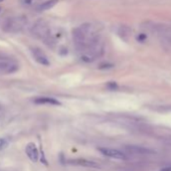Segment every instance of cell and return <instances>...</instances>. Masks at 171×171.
<instances>
[{
  "label": "cell",
  "mask_w": 171,
  "mask_h": 171,
  "mask_svg": "<svg viewBox=\"0 0 171 171\" xmlns=\"http://www.w3.org/2000/svg\"><path fill=\"white\" fill-rule=\"evenodd\" d=\"M27 24V18L24 15H16L7 18L2 25V29L6 32H19Z\"/></svg>",
  "instance_id": "cell-1"
},
{
  "label": "cell",
  "mask_w": 171,
  "mask_h": 171,
  "mask_svg": "<svg viewBox=\"0 0 171 171\" xmlns=\"http://www.w3.org/2000/svg\"><path fill=\"white\" fill-rule=\"evenodd\" d=\"M30 33L33 37L38 39L46 40L51 35H49V27L46 21L37 20L35 21L33 25L30 28Z\"/></svg>",
  "instance_id": "cell-2"
},
{
  "label": "cell",
  "mask_w": 171,
  "mask_h": 171,
  "mask_svg": "<svg viewBox=\"0 0 171 171\" xmlns=\"http://www.w3.org/2000/svg\"><path fill=\"white\" fill-rule=\"evenodd\" d=\"M99 151H100L103 155H105L107 157L112 159H116V160H125L127 158L126 154L122 151H120L118 149H114V148H106V147H102L99 148Z\"/></svg>",
  "instance_id": "cell-3"
},
{
  "label": "cell",
  "mask_w": 171,
  "mask_h": 171,
  "mask_svg": "<svg viewBox=\"0 0 171 171\" xmlns=\"http://www.w3.org/2000/svg\"><path fill=\"white\" fill-rule=\"evenodd\" d=\"M125 150L127 151L130 154L133 155H151L154 154V151L151 149H148V148L142 147V146H136V145H129L125 147Z\"/></svg>",
  "instance_id": "cell-4"
},
{
  "label": "cell",
  "mask_w": 171,
  "mask_h": 171,
  "mask_svg": "<svg viewBox=\"0 0 171 171\" xmlns=\"http://www.w3.org/2000/svg\"><path fill=\"white\" fill-rule=\"evenodd\" d=\"M18 70V66L15 62L9 61H0V75H9L13 74Z\"/></svg>",
  "instance_id": "cell-5"
},
{
  "label": "cell",
  "mask_w": 171,
  "mask_h": 171,
  "mask_svg": "<svg viewBox=\"0 0 171 171\" xmlns=\"http://www.w3.org/2000/svg\"><path fill=\"white\" fill-rule=\"evenodd\" d=\"M31 53H32L33 56V58L35 61H37L38 64H40L42 66H49V61L47 56L44 55L43 51H40L39 48H32L31 49Z\"/></svg>",
  "instance_id": "cell-6"
},
{
  "label": "cell",
  "mask_w": 171,
  "mask_h": 171,
  "mask_svg": "<svg viewBox=\"0 0 171 171\" xmlns=\"http://www.w3.org/2000/svg\"><path fill=\"white\" fill-rule=\"evenodd\" d=\"M25 152H26L27 157L32 162L38 161L39 154H38V150H37V146H35V144H33V143L27 144V146H26V148H25Z\"/></svg>",
  "instance_id": "cell-7"
},
{
  "label": "cell",
  "mask_w": 171,
  "mask_h": 171,
  "mask_svg": "<svg viewBox=\"0 0 171 171\" xmlns=\"http://www.w3.org/2000/svg\"><path fill=\"white\" fill-rule=\"evenodd\" d=\"M33 102L35 104L38 105H49V106H60L61 103L57 100H56L55 98L51 97H37L35 98Z\"/></svg>",
  "instance_id": "cell-8"
},
{
  "label": "cell",
  "mask_w": 171,
  "mask_h": 171,
  "mask_svg": "<svg viewBox=\"0 0 171 171\" xmlns=\"http://www.w3.org/2000/svg\"><path fill=\"white\" fill-rule=\"evenodd\" d=\"M70 163L73 165L83 166V167H87V168H99L100 167L99 164H97L96 162L87 160V159H74V160H71Z\"/></svg>",
  "instance_id": "cell-9"
},
{
  "label": "cell",
  "mask_w": 171,
  "mask_h": 171,
  "mask_svg": "<svg viewBox=\"0 0 171 171\" xmlns=\"http://www.w3.org/2000/svg\"><path fill=\"white\" fill-rule=\"evenodd\" d=\"M58 2V0H47V1L43 2L42 4H39L37 5V10L38 11H46V10H48L52 8L53 6L56 5V4Z\"/></svg>",
  "instance_id": "cell-10"
},
{
  "label": "cell",
  "mask_w": 171,
  "mask_h": 171,
  "mask_svg": "<svg viewBox=\"0 0 171 171\" xmlns=\"http://www.w3.org/2000/svg\"><path fill=\"white\" fill-rule=\"evenodd\" d=\"M34 2H35V0H19V3L22 6H25V7L32 6Z\"/></svg>",
  "instance_id": "cell-11"
},
{
  "label": "cell",
  "mask_w": 171,
  "mask_h": 171,
  "mask_svg": "<svg viewBox=\"0 0 171 171\" xmlns=\"http://www.w3.org/2000/svg\"><path fill=\"white\" fill-rule=\"evenodd\" d=\"M8 146V140L4 138H0V150H3Z\"/></svg>",
  "instance_id": "cell-12"
},
{
  "label": "cell",
  "mask_w": 171,
  "mask_h": 171,
  "mask_svg": "<svg viewBox=\"0 0 171 171\" xmlns=\"http://www.w3.org/2000/svg\"><path fill=\"white\" fill-rule=\"evenodd\" d=\"M161 171H171V166H170V167H166L164 169H162Z\"/></svg>",
  "instance_id": "cell-13"
},
{
  "label": "cell",
  "mask_w": 171,
  "mask_h": 171,
  "mask_svg": "<svg viewBox=\"0 0 171 171\" xmlns=\"http://www.w3.org/2000/svg\"><path fill=\"white\" fill-rule=\"evenodd\" d=\"M139 39H141V40H143V39H145V35H143V34H141L140 35V38Z\"/></svg>",
  "instance_id": "cell-14"
},
{
  "label": "cell",
  "mask_w": 171,
  "mask_h": 171,
  "mask_svg": "<svg viewBox=\"0 0 171 171\" xmlns=\"http://www.w3.org/2000/svg\"><path fill=\"white\" fill-rule=\"evenodd\" d=\"M2 1H4V0H0V2H2Z\"/></svg>",
  "instance_id": "cell-15"
},
{
  "label": "cell",
  "mask_w": 171,
  "mask_h": 171,
  "mask_svg": "<svg viewBox=\"0 0 171 171\" xmlns=\"http://www.w3.org/2000/svg\"><path fill=\"white\" fill-rule=\"evenodd\" d=\"M0 11H1V7H0Z\"/></svg>",
  "instance_id": "cell-16"
}]
</instances>
